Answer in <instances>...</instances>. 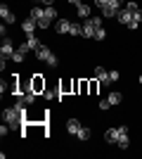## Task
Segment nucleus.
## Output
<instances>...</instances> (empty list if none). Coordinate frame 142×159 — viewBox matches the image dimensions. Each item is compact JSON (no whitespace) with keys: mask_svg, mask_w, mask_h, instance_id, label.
<instances>
[{"mask_svg":"<svg viewBox=\"0 0 142 159\" xmlns=\"http://www.w3.org/2000/svg\"><path fill=\"white\" fill-rule=\"evenodd\" d=\"M95 79L100 81V83H104V86L111 83V81H109V71L104 69V66H97V69H95Z\"/></svg>","mask_w":142,"mask_h":159,"instance_id":"423d86ee","label":"nucleus"},{"mask_svg":"<svg viewBox=\"0 0 142 159\" xmlns=\"http://www.w3.org/2000/svg\"><path fill=\"white\" fill-rule=\"evenodd\" d=\"M118 135H121L118 128H109V131L104 133V140H107V143H118Z\"/></svg>","mask_w":142,"mask_h":159,"instance_id":"f8f14e48","label":"nucleus"},{"mask_svg":"<svg viewBox=\"0 0 142 159\" xmlns=\"http://www.w3.org/2000/svg\"><path fill=\"white\" fill-rule=\"evenodd\" d=\"M31 17H33L36 21L47 19V17H45V7H33V10H31Z\"/></svg>","mask_w":142,"mask_h":159,"instance_id":"ddd939ff","label":"nucleus"},{"mask_svg":"<svg viewBox=\"0 0 142 159\" xmlns=\"http://www.w3.org/2000/svg\"><path fill=\"white\" fill-rule=\"evenodd\" d=\"M140 83H142V76H140Z\"/></svg>","mask_w":142,"mask_h":159,"instance_id":"2f4dec72","label":"nucleus"},{"mask_svg":"<svg viewBox=\"0 0 142 159\" xmlns=\"http://www.w3.org/2000/svg\"><path fill=\"white\" fill-rule=\"evenodd\" d=\"M116 19H118V24H123V26H128L130 21H133V12L123 7V10H118V14H116Z\"/></svg>","mask_w":142,"mask_h":159,"instance_id":"39448f33","label":"nucleus"},{"mask_svg":"<svg viewBox=\"0 0 142 159\" xmlns=\"http://www.w3.org/2000/svg\"><path fill=\"white\" fill-rule=\"evenodd\" d=\"M0 55H2V57H12V55H14V45H12V40L7 38V36H2V45H0Z\"/></svg>","mask_w":142,"mask_h":159,"instance_id":"20e7f679","label":"nucleus"},{"mask_svg":"<svg viewBox=\"0 0 142 159\" xmlns=\"http://www.w3.org/2000/svg\"><path fill=\"white\" fill-rule=\"evenodd\" d=\"M33 100H36L33 90H26V93H24V102H26V105H31V102H33Z\"/></svg>","mask_w":142,"mask_h":159,"instance_id":"aec40b11","label":"nucleus"},{"mask_svg":"<svg viewBox=\"0 0 142 159\" xmlns=\"http://www.w3.org/2000/svg\"><path fill=\"white\" fill-rule=\"evenodd\" d=\"M104 38H107V31L102 26V29H97V33H95V40H104Z\"/></svg>","mask_w":142,"mask_h":159,"instance_id":"4be33fe9","label":"nucleus"},{"mask_svg":"<svg viewBox=\"0 0 142 159\" xmlns=\"http://www.w3.org/2000/svg\"><path fill=\"white\" fill-rule=\"evenodd\" d=\"M69 29H71V21H69V19H57V24H54V31L59 33V36L69 33Z\"/></svg>","mask_w":142,"mask_h":159,"instance_id":"6e6552de","label":"nucleus"},{"mask_svg":"<svg viewBox=\"0 0 142 159\" xmlns=\"http://www.w3.org/2000/svg\"><path fill=\"white\" fill-rule=\"evenodd\" d=\"M109 107H111V105H109V100H107V98L100 100V109H102V112H104V109H109Z\"/></svg>","mask_w":142,"mask_h":159,"instance_id":"393cba45","label":"nucleus"},{"mask_svg":"<svg viewBox=\"0 0 142 159\" xmlns=\"http://www.w3.org/2000/svg\"><path fill=\"white\" fill-rule=\"evenodd\" d=\"M76 12H78V17H83V19H88L90 17V5H76Z\"/></svg>","mask_w":142,"mask_h":159,"instance_id":"2eb2a0df","label":"nucleus"},{"mask_svg":"<svg viewBox=\"0 0 142 159\" xmlns=\"http://www.w3.org/2000/svg\"><path fill=\"white\" fill-rule=\"evenodd\" d=\"M2 119L10 128H19L24 124V112H19L17 107H7L5 112H2Z\"/></svg>","mask_w":142,"mask_h":159,"instance_id":"f257e3e1","label":"nucleus"},{"mask_svg":"<svg viewBox=\"0 0 142 159\" xmlns=\"http://www.w3.org/2000/svg\"><path fill=\"white\" fill-rule=\"evenodd\" d=\"M41 2H43V5H45V7H50V5H54V0H41Z\"/></svg>","mask_w":142,"mask_h":159,"instance_id":"c756f323","label":"nucleus"},{"mask_svg":"<svg viewBox=\"0 0 142 159\" xmlns=\"http://www.w3.org/2000/svg\"><path fill=\"white\" fill-rule=\"evenodd\" d=\"M45 17H47V19H50V21H52V19H57V10H54V5L45 7Z\"/></svg>","mask_w":142,"mask_h":159,"instance_id":"f3484780","label":"nucleus"},{"mask_svg":"<svg viewBox=\"0 0 142 159\" xmlns=\"http://www.w3.org/2000/svg\"><path fill=\"white\" fill-rule=\"evenodd\" d=\"M109 81L116 83V81H118V71H109Z\"/></svg>","mask_w":142,"mask_h":159,"instance_id":"a878e982","label":"nucleus"},{"mask_svg":"<svg viewBox=\"0 0 142 159\" xmlns=\"http://www.w3.org/2000/svg\"><path fill=\"white\" fill-rule=\"evenodd\" d=\"M107 100H109V105L114 107V105H118V102H121V95H118V93H109Z\"/></svg>","mask_w":142,"mask_h":159,"instance_id":"a211bd4d","label":"nucleus"},{"mask_svg":"<svg viewBox=\"0 0 142 159\" xmlns=\"http://www.w3.org/2000/svg\"><path fill=\"white\" fill-rule=\"evenodd\" d=\"M81 121H78V119H69L67 121V131L69 133H71V135H78V133H81Z\"/></svg>","mask_w":142,"mask_h":159,"instance_id":"9d476101","label":"nucleus"},{"mask_svg":"<svg viewBox=\"0 0 142 159\" xmlns=\"http://www.w3.org/2000/svg\"><path fill=\"white\" fill-rule=\"evenodd\" d=\"M0 17L5 19V24H12V21H14V12H12V10H10V7L5 5V2L0 5Z\"/></svg>","mask_w":142,"mask_h":159,"instance_id":"1a4fd4ad","label":"nucleus"},{"mask_svg":"<svg viewBox=\"0 0 142 159\" xmlns=\"http://www.w3.org/2000/svg\"><path fill=\"white\" fill-rule=\"evenodd\" d=\"M133 19H135V21H142V7H137L135 12H133Z\"/></svg>","mask_w":142,"mask_h":159,"instance_id":"5701e85b","label":"nucleus"},{"mask_svg":"<svg viewBox=\"0 0 142 159\" xmlns=\"http://www.w3.org/2000/svg\"><path fill=\"white\" fill-rule=\"evenodd\" d=\"M26 43H28V48H31L33 52H36V50H38V48L43 45V43H41V38H36V33H33V36H26Z\"/></svg>","mask_w":142,"mask_h":159,"instance_id":"4468645a","label":"nucleus"},{"mask_svg":"<svg viewBox=\"0 0 142 159\" xmlns=\"http://www.w3.org/2000/svg\"><path fill=\"white\" fill-rule=\"evenodd\" d=\"M7 133H10V128H7V126H5V124H2V126H0V135H2V138H5Z\"/></svg>","mask_w":142,"mask_h":159,"instance_id":"cd10ccee","label":"nucleus"},{"mask_svg":"<svg viewBox=\"0 0 142 159\" xmlns=\"http://www.w3.org/2000/svg\"><path fill=\"white\" fill-rule=\"evenodd\" d=\"M88 19L93 21V26H97V29L102 26V19H100V17H88Z\"/></svg>","mask_w":142,"mask_h":159,"instance_id":"b1692460","label":"nucleus"},{"mask_svg":"<svg viewBox=\"0 0 142 159\" xmlns=\"http://www.w3.org/2000/svg\"><path fill=\"white\" fill-rule=\"evenodd\" d=\"M118 131H121V135H118V143H116V145L121 147V150H128V147H130V138H128V126H118Z\"/></svg>","mask_w":142,"mask_h":159,"instance_id":"7ed1b4c3","label":"nucleus"},{"mask_svg":"<svg viewBox=\"0 0 142 159\" xmlns=\"http://www.w3.org/2000/svg\"><path fill=\"white\" fill-rule=\"evenodd\" d=\"M36 26H38V21H36L33 17H31V19H24V33H26V36H33Z\"/></svg>","mask_w":142,"mask_h":159,"instance_id":"9b49d317","label":"nucleus"},{"mask_svg":"<svg viewBox=\"0 0 142 159\" xmlns=\"http://www.w3.org/2000/svg\"><path fill=\"white\" fill-rule=\"evenodd\" d=\"M107 2H109V0H95V5L100 7V10H102V7H107Z\"/></svg>","mask_w":142,"mask_h":159,"instance_id":"bb28decb","label":"nucleus"},{"mask_svg":"<svg viewBox=\"0 0 142 159\" xmlns=\"http://www.w3.org/2000/svg\"><path fill=\"white\" fill-rule=\"evenodd\" d=\"M69 2H71V5H81V0H69Z\"/></svg>","mask_w":142,"mask_h":159,"instance_id":"7c9ffc66","label":"nucleus"},{"mask_svg":"<svg viewBox=\"0 0 142 159\" xmlns=\"http://www.w3.org/2000/svg\"><path fill=\"white\" fill-rule=\"evenodd\" d=\"M95 33H97V26H93V21L85 19V21H83V36H85V38H95Z\"/></svg>","mask_w":142,"mask_h":159,"instance_id":"0eeeda50","label":"nucleus"},{"mask_svg":"<svg viewBox=\"0 0 142 159\" xmlns=\"http://www.w3.org/2000/svg\"><path fill=\"white\" fill-rule=\"evenodd\" d=\"M24 57H26V55L21 52V50H14V55H12V60L17 62V64H19V62H24Z\"/></svg>","mask_w":142,"mask_h":159,"instance_id":"6ab92c4d","label":"nucleus"},{"mask_svg":"<svg viewBox=\"0 0 142 159\" xmlns=\"http://www.w3.org/2000/svg\"><path fill=\"white\" fill-rule=\"evenodd\" d=\"M126 10H130V12H135V10H137V5H135V2H128V5H126Z\"/></svg>","mask_w":142,"mask_h":159,"instance_id":"c85d7f7f","label":"nucleus"},{"mask_svg":"<svg viewBox=\"0 0 142 159\" xmlns=\"http://www.w3.org/2000/svg\"><path fill=\"white\" fill-rule=\"evenodd\" d=\"M69 33H71V36H83V24H76V21H71V29H69Z\"/></svg>","mask_w":142,"mask_h":159,"instance_id":"dca6fc26","label":"nucleus"},{"mask_svg":"<svg viewBox=\"0 0 142 159\" xmlns=\"http://www.w3.org/2000/svg\"><path fill=\"white\" fill-rule=\"evenodd\" d=\"M76 138H81V140H88V138H90V128H85V126H83V128H81V133H78Z\"/></svg>","mask_w":142,"mask_h":159,"instance_id":"412c9836","label":"nucleus"},{"mask_svg":"<svg viewBox=\"0 0 142 159\" xmlns=\"http://www.w3.org/2000/svg\"><path fill=\"white\" fill-rule=\"evenodd\" d=\"M36 57H38L41 62H45L47 66H52V69L59 64V62H57V57H54V52H52L47 45H41V48H38V50H36Z\"/></svg>","mask_w":142,"mask_h":159,"instance_id":"f03ea898","label":"nucleus"}]
</instances>
